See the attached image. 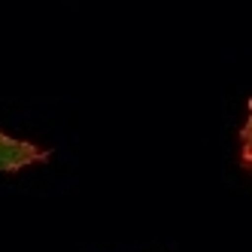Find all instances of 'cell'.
Listing matches in <instances>:
<instances>
[{"label":"cell","mask_w":252,"mask_h":252,"mask_svg":"<svg viewBox=\"0 0 252 252\" xmlns=\"http://www.w3.org/2000/svg\"><path fill=\"white\" fill-rule=\"evenodd\" d=\"M46 158H49L46 149L33 146V143H25V140H15V137L0 134V173L31 167V164H37V161H46Z\"/></svg>","instance_id":"1"}]
</instances>
